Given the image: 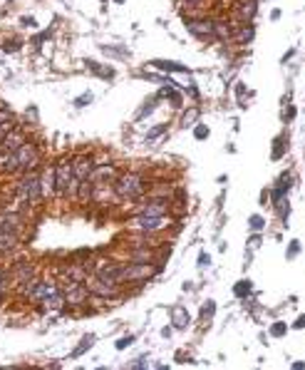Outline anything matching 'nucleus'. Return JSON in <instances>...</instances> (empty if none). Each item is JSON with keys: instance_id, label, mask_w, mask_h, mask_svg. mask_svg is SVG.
<instances>
[{"instance_id": "obj_1", "label": "nucleus", "mask_w": 305, "mask_h": 370, "mask_svg": "<svg viewBox=\"0 0 305 370\" xmlns=\"http://www.w3.org/2000/svg\"><path fill=\"white\" fill-rule=\"evenodd\" d=\"M156 274H159V266H152V261H147V264L132 261L129 266H122L117 284H142V281H149Z\"/></svg>"}, {"instance_id": "obj_2", "label": "nucleus", "mask_w": 305, "mask_h": 370, "mask_svg": "<svg viewBox=\"0 0 305 370\" xmlns=\"http://www.w3.org/2000/svg\"><path fill=\"white\" fill-rule=\"evenodd\" d=\"M114 192L119 199H139L144 194V182L137 174H122L114 184Z\"/></svg>"}, {"instance_id": "obj_3", "label": "nucleus", "mask_w": 305, "mask_h": 370, "mask_svg": "<svg viewBox=\"0 0 305 370\" xmlns=\"http://www.w3.org/2000/svg\"><path fill=\"white\" fill-rule=\"evenodd\" d=\"M17 196H20V202H25V204H37V202L42 199L40 176H37V174H32V172H27V174L22 176V182H20Z\"/></svg>"}, {"instance_id": "obj_4", "label": "nucleus", "mask_w": 305, "mask_h": 370, "mask_svg": "<svg viewBox=\"0 0 305 370\" xmlns=\"http://www.w3.org/2000/svg\"><path fill=\"white\" fill-rule=\"evenodd\" d=\"M70 182H72V162L60 159L55 164V196H67Z\"/></svg>"}, {"instance_id": "obj_5", "label": "nucleus", "mask_w": 305, "mask_h": 370, "mask_svg": "<svg viewBox=\"0 0 305 370\" xmlns=\"http://www.w3.org/2000/svg\"><path fill=\"white\" fill-rule=\"evenodd\" d=\"M84 286L92 296H99L104 300H112V298L119 296V286L117 284H107L102 278H84Z\"/></svg>"}, {"instance_id": "obj_6", "label": "nucleus", "mask_w": 305, "mask_h": 370, "mask_svg": "<svg viewBox=\"0 0 305 370\" xmlns=\"http://www.w3.org/2000/svg\"><path fill=\"white\" fill-rule=\"evenodd\" d=\"M15 159H17V169H32L37 162H40V156H37V147L32 144V142H25V144H20V147L15 149Z\"/></svg>"}, {"instance_id": "obj_7", "label": "nucleus", "mask_w": 305, "mask_h": 370, "mask_svg": "<svg viewBox=\"0 0 305 370\" xmlns=\"http://www.w3.org/2000/svg\"><path fill=\"white\" fill-rule=\"evenodd\" d=\"M87 296H89V291H87L84 281H72L62 291V298H65L67 306H82V303H87Z\"/></svg>"}, {"instance_id": "obj_8", "label": "nucleus", "mask_w": 305, "mask_h": 370, "mask_svg": "<svg viewBox=\"0 0 305 370\" xmlns=\"http://www.w3.org/2000/svg\"><path fill=\"white\" fill-rule=\"evenodd\" d=\"M186 30L194 35V38H201V40H211L214 38V20L209 18H199V20H189L186 22Z\"/></svg>"}, {"instance_id": "obj_9", "label": "nucleus", "mask_w": 305, "mask_h": 370, "mask_svg": "<svg viewBox=\"0 0 305 370\" xmlns=\"http://www.w3.org/2000/svg\"><path fill=\"white\" fill-rule=\"evenodd\" d=\"M60 288H57V284L55 281H37L32 288H30V294L27 298L32 300V303H42L47 296H52V294H57Z\"/></svg>"}, {"instance_id": "obj_10", "label": "nucleus", "mask_w": 305, "mask_h": 370, "mask_svg": "<svg viewBox=\"0 0 305 370\" xmlns=\"http://www.w3.org/2000/svg\"><path fill=\"white\" fill-rule=\"evenodd\" d=\"M134 226L142 228V231H159V228L169 226V216L166 214H159V216H144V214H139L134 219Z\"/></svg>"}, {"instance_id": "obj_11", "label": "nucleus", "mask_w": 305, "mask_h": 370, "mask_svg": "<svg viewBox=\"0 0 305 370\" xmlns=\"http://www.w3.org/2000/svg\"><path fill=\"white\" fill-rule=\"evenodd\" d=\"M92 166H94V162H92L89 156H77L75 162H72V176H75L77 182L87 179L89 172H92Z\"/></svg>"}, {"instance_id": "obj_12", "label": "nucleus", "mask_w": 305, "mask_h": 370, "mask_svg": "<svg viewBox=\"0 0 305 370\" xmlns=\"http://www.w3.org/2000/svg\"><path fill=\"white\" fill-rule=\"evenodd\" d=\"M256 10H258V0H243V2L236 8V18H238L241 22H251L253 15H256Z\"/></svg>"}, {"instance_id": "obj_13", "label": "nucleus", "mask_w": 305, "mask_h": 370, "mask_svg": "<svg viewBox=\"0 0 305 370\" xmlns=\"http://www.w3.org/2000/svg\"><path fill=\"white\" fill-rule=\"evenodd\" d=\"M114 176V166H109V164H104V166H92V172H89V182L92 184H104V179H112Z\"/></svg>"}, {"instance_id": "obj_14", "label": "nucleus", "mask_w": 305, "mask_h": 370, "mask_svg": "<svg viewBox=\"0 0 305 370\" xmlns=\"http://www.w3.org/2000/svg\"><path fill=\"white\" fill-rule=\"evenodd\" d=\"M166 199H152L149 204H144L142 209H139V214H144V216H159V214H166Z\"/></svg>"}, {"instance_id": "obj_15", "label": "nucleus", "mask_w": 305, "mask_h": 370, "mask_svg": "<svg viewBox=\"0 0 305 370\" xmlns=\"http://www.w3.org/2000/svg\"><path fill=\"white\" fill-rule=\"evenodd\" d=\"M40 189H42V196H55V166L40 176Z\"/></svg>"}, {"instance_id": "obj_16", "label": "nucleus", "mask_w": 305, "mask_h": 370, "mask_svg": "<svg viewBox=\"0 0 305 370\" xmlns=\"http://www.w3.org/2000/svg\"><path fill=\"white\" fill-rule=\"evenodd\" d=\"M171 323H174V328H179V330L191 323V318H189V313H186L184 306H174V308H171Z\"/></svg>"}, {"instance_id": "obj_17", "label": "nucleus", "mask_w": 305, "mask_h": 370, "mask_svg": "<svg viewBox=\"0 0 305 370\" xmlns=\"http://www.w3.org/2000/svg\"><path fill=\"white\" fill-rule=\"evenodd\" d=\"M15 246H17V234H15V231H5V228H0V254L12 251Z\"/></svg>"}, {"instance_id": "obj_18", "label": "nucleus", "mask_w": 305, "mask_h": 370, "mask_svg": "<svg viewBox=\"0 0 305 370\" xmlns=\"http://www.w3.org/2000/svg\"><path fill=\"white\" fill-rule=\"evenodd\" d=\"M152 68L154 70H161V72H189L186 65H181V62H169V60H154Z\"/></svg>"}, {"instance_id": "obj_19", "label": "nucleus", "mask_w": 305, "mask_h": 370, "mask_svg": "<svg viewBox=\"0 0 305 370\" xmlns=\"http://www.w3.org/2000/svg\"><path fill=\"white\" fill-rule=\"evenodd\" d=\"M288 189H291V174H283V176L278 179V184H276V189H273V194H271V199H273V204H276L278 199H283V196L288 194Z\"/></svg>"}, {"instance_id": "obj_20", "label": "nucleus", "mask_w": 305, "mask_h": 370, "mask_svg": "<svg viewBox=\"0 0 305 370\" xmlns=\"http://www.w3.org/2000/svg\"><path fill=\"white\" fill-rule=\"evenodd\" d=\"M32 274H35V268H32V266H30L27 261H20V264L15 266V276H12V278H15L17 284H22V281L32 278Z\"/></svg>"}, {"instance_id": "obj_21", "label": "nucleus", "mask_w": 305, "mask_h": 370, "mask_svg": "<svg viewBox=\"0 0 305 370\" xmlns=\"http://www.w3.org/2000/svg\"><path fill=\"white\" fill-rule=\"evenodd\" d=\"M119 271H122V266L119 264H114V266H107V268H102L99 274H97V278H102V281H107V284H117V278H119ZM119 286V284H117Z\"/></svg>"}, {"instance_id": "obj_22", "label": "nucleus", "mask_w": 305, "mask_h": 370, "mask_svg": "<svg viewBox=\"0 0 305 370\" xmlns=\"http://www.w3.org/2000/svg\"><path fill=\"white\" fill-rule=\"evenodd\" d=\"M2 144H5L7 152H15L20 144H25V137H22L20 132H7V134H5V140H2Z\"/></svg>"}, {"instance_id": "obj_23", "label": "nucleus", "mask_w": 305, "mask_h": 370, "mask_svg": "<svg viewBox=\"0 0 305 370\" xmlns=\"http://www.w3.org/2000/svg\"><path fill=\"white\" fill-rule=\"evenodd\" d=\"M0 169H2V172H17L15 152H5V154H0Z\"/></svg>"}, {"instance_id": "obj_24", "label": "nucleus", "mask_w": 305, "mask_h": 370, "mask_svg": "<svg viewBox=\"0 0 305 370\" xmlns=\"http://www.w3.org/2000/svg\"><path fill=\"white\" fill-rule=\"evenodd\" d=\"M159 97H166V100H171V104H176V107L181 104V94H179V92H176L171 84H166V87L159 92Z\"/></svg>"}, {"instance_id": "obj_25", "label": "nucleus", "mask_w": 305, "mask_h": 370, "mask_svg": "<svg viewBox=\"0 0 305 370\" xmlns=\"http://www.w3.org/2000/svg\"><path fill=\"white\" fill-rule=\"evenodd\" d=\"M0 228L15 231V228H17V216H15V214H0Z\"/></svg>"}, {"instance_id": "obj_26", "label": "nucleus", "mask_w": 305, "mask_h": 370, "mask_svg": "<svg viewBox=\"0 0 305 370\" xmlns=\"http://www.w3.org/2000/svg\"><path fill=\"white\" fill-rule=\"evenodd\" d=\"M92 346H94V336H84V338H82V343H79L75 350H72V358H79V356H82L84 350H89Z\"/></svg>"}, {"instance_id": "obj_27", "label": "nucleus", "mask_w": 305, "mask_h": 370, "mask_svg": "<svg viewBox=\"0 0 305 370\" xmlns=\"http://www.w3.org/2000/svg\"><path fill=\"white\" fill-rule=\"evenodd\" d=\"M231 35H233V32H231V28H229V25H224V22H216V20H214V38L229 40Z\"/></svg>"}, {"instance_id": "obj_28", "label": "nucleus", "mask_w": 305, "mask_h": 370, "mask_svg": "<svg viewBox=\"0 0 305 370\" xmlns=\"http://www.w3.org/2000/svg\"><path fill=\"white\" fill-rule=\"evenodd\" d=\"M233 294L238 298H246L251 294V281H248V278H246V281H238V284L233 286Z\"/></svg>"}, {"instance_id": "obj_29", "label": "nucleus", "mask_w": 305, "mask_h": 370, "mask_svg": "<svg viewBox=\"0 0 305 370\" xmlns=\"http://www.w3.org/2000/svg\"><path fill=\"white\" fill-rule=\"evenodd\" d=\"M87 68L92 70V72H97V74H102V77H114V70H109V68H99L94 60H87Z\"/></svg>"}, {"instance_id": "obj_30", "label": "nucleus", "mask_w": 305, "mask_h": 370, "mask_svg": "<svg viewBox=\"0 0 305 370\" xmlns=\"http://www.w3.org/2000/svg\"><path fill=\"white\" fill-rule=\"evenodd\" d=\"M214 310H216V303H214V300H209V303L201 308V320H204V323H209V320L214 318Z\"/></svg>"}, {"instance_id": "obj_31", "label": "nucleus", "mask_w": 305, "mask_h": 370, "mask_svg": "<svg viewBox=\"0 0 305 370\" xmlns=\"http://www.w3.org/2000/svg\"><path fill=\"white\" fill-rule=\"evenodd\" d=\"M67 276H70L72 281H84V278H87V271L79 268V266H70V268H67Z\"/></svg>"}, {"instance_id": "obj_32", "label": "nucleus", "mask_w": 305, "mask_h": 370, "mask_svg": "<svg viewBox=\"0 0 305 370\" xmlns=\"http://www.w3.org/2000/svg\"><path fill=\"white\" fill-rule=\"evenodd\" d=\"M196 120H199V110L194 107V110H189V112H186V114L181 117V124H184V127H191V124H194Z\"/></svg>"}, {"instance_id": "obj_33", "label": "nucleus", "mask_w": 305, "mask_h": 370, "mask_svg": "<svg viewBox=\"0 0 305 370\" xmlns=\"http://www.w3.org/2000/svg\"><path fill=\"white\" fill-rule=\"evenodd\" d=\"M132 261H137V264H147V261H152V254H149L147 248H139V251L132 254Z\"/></svg>"}, {"instance_id": "obj_34", "label": "nucleus", "mask_w": 305, "mask_h": 370, "mask_svg": "<svg viewBox=\"0 0 305 370\" xmlns=\"http://www.w3.org/2000/svg\"><path fill=\"white\" fill-rule=\"evenodd\" d=\"M286 333H288V326H286V323L278 320V323L271 326V336H273V338H281V336H286Z\"/></svg>"}, {"instance_id": "obj_35", "label": "nucleus", "mask_w": 305, "mask_h": 370, "mask_svg": "<svg viewBox=\"0 0 305 370\" xmlns=\"http://www.w3.org/2000/svg\"><path fill=\"white\" fill-rule=\"evenodd\" d=\"M166 130H169L166 124H159V127H154V130H149V132H147V142H154V140H156L159 134H164Z\"/></svg>"}, {"instance_id": "obj_36", "label": "nucleus", "mask_w": 305, "mask_h": 370, "mask_svg": "<svg viewBox=\"0 0 305 370\" xmlns=\"http://www.w3.org/2000/svg\"><path fill=\"white\" fill-rule=\"evenodd\" d=\"M154 107H156V97H152V100H149V104H144V107H142V110L137 112V120H142L144 114H152Z\"/></svg>"}, {"instance_id": "obj_37", "label": "nucleus", "mask_w": 305, "mask_h": 370, "mask_svg": "<svg viewBox=\"0 0 305 370\" xmlns=\"http://www.w3.org/2000/svg\"><path fill=\"white\" fill-rule=\"evenodd\" d=\"M248 224H251V228H253V231H261V228L266 226V222H263V216H258V214H253V216L248 219Z\"/></svg>"}, {"instance_id": "obj_38", "label": "nucleus", "mask_w": 305, "mask_h": 370, "mask_svg": "<svg viewBox=\"0 0 305 370\" xmlns=\"http://www.w3.org/2000/svg\"><path fill=\"white\" fill-rule=\"evenodd\" d=\"M132 343H134V336H124V338L117 340V350H124V348H129Z\"/></svg>"}, {"instance_id": "obj_39", "label": "nucleus", "mask_w": 305, "mask_h": 370, "mask_svg": "<svg viewBox=\"0 0 305 370\" xmlns=\"http://www.w3.org/2000/svg\"><path fill=\"white\" fill-rule=\"evenodd\" d=\"M92 102V92H87V94H79L75 100V107H87Z\"/></svg>"}, {"instance_id": "obj_40", "label": "nucleus", "mask_w": 305, "mask_h": 370, "mask_svg": "<svg viewBox=\"0 0 305 370\" xmlns=\"http://www.w3.org/2000/svg\"><path fill=\"white\" fill-rule=\"evenodd\" d=\"M238 40H241V42H251V40H253V28H248V30L243 28L241 35H238Z\"/></svg>"}, {"instance_id": "obj_41", "label": "nucleus", "mask_w": 305, "mask_h": 370, "mask_svg": "<svg viewBox=\"0 0 305 370\" xmlns=\"http://www.w3.org/2000/svg\"><path fill=\"white\" fill-rule=\"evenodd\" d=\"M194 137H196V140H206V137H209V127L199 124V127L194 130Z\"/></svg>"}, {"instance_id": "obj_42", "label": "nucleus", "mask_w": 305, "mask_h": 370, "mask_svg": "<svg viewBox=\"0 0 305 370\" xmlns=\"http://www.w3.org/2000/svg\"><path fill=\"white\" fill-rule=\"evenodd\" d=\"M248 241H251V244H248V246H251V251H256V248L261 246V236H258V234H253Z\"/></svg>"}, {"instance_id": "obj_43", "label": "nucleus", "mask_w": 305, "mask_h": 370, "mask_svg": "<svg viewBox=\"0 0 305 370\" xmlns=\"http://www.w3.org/2000/svg\"><path fill=\"white\" fill-rule=\"evenodd\" d=\"M298 251H301V244H298V241H293V244H291V248H288V258H293Z\"/></svg>"}, {"instance_id": "obj_44", "label": "nucleus", "mask_w": 305, "mask_h": 370, "mask_svg": "<svg viewBox=\"0 0 305 370\" xmlns=\"http://www.w3.org/2000/svg\"><path fill=\"white\" fill-rule=\"evenodd\" d=\"M127 368H147V358H137L134 363H129Z\"/></svg>"}, {"instance_id": "obj_45", "label": "nucleus", "mask_w": 305, "mask_h": 370, "mask_svg": "<svg viewBox=\"0 0 305 370\" xmlns=\"http://www.w3.org/2000/svg\"><path fill=\"white\" fill-rule=\"evenodd\" d=\"M281 154H283V140H276V149H273V156L278 159Z\"/></svg>"}, {"instance_id": "obj_46", "label": "nucleus", "mask_w": 305, "mask_h": 370, "mask_svg": "<svg viewBox=\"0 0 305 370\" xmlns=\"http://www.w3.org/2000/svg\"><path fill=\"white\" fill-rule=\"evenodd\" d=\"M209 264H211V256H209V254H201V256H199V266L204 268V266H209Z\"/></svg>"}, {"instance_id": "obj_47", "label": "nucleus", "mask_w": 305, "mask_h": 370, "mask_svg": "<svg viewBox=\"0 0 305 370\" xmlns=\"http://www.w3.org/2000/svg\"><path fill=\"white\" fill-rule=\"evenodd\" d=\"M7 122H10V112H5V110H2V112H0V127H2V124H7Z\"/></svg>"}, {"instance_id": "obj_48", "label": "nucleus", "mask_w": 305, "mask_h": 370, "mask_svg": "<svg viewBox=\"0 0 305 370\" xmlns=\"http://www.w3.org/2000/svg\"><path fill=\"white\" fill-rule=\"evenodd\" d=\"M22 25H27V28H35L37 22H35V18H22Z\"/></svg>"}, {"instance_id": "obj_49", "label": "nucleus", "mask_w": 305, "mask_h": 370, "mask_svg": "<svg viewBox=\"0 0 305 370\" xmlns=\"http://www.w3.org/2000/svg\"><path fill=\"white\" fill-rule=\"evenodd\" d=\"M7 281V271L5 268H0V284H5Z\"/></svg>"}, {"instance_id": "obj_50", "label": "nucleus", "mask_w": 305, "mask_h": 370, "mask_svg": "<svg viewBox=\"0 0 305 370\" xmlns=\"http://www.w3.org/2000/svg\"><path fill=\"white\" fill-rule=\"evenodd\" d=\"M186 2H189V5H199L201 0H186Z\"/></svg>"}, {"instance_id": "obj_51", "label": "nucleus", "mask_w": 305, "mask_h": 370, "mask_svg": "<svg viewBox=\"0 0 305 370\" xmlns=\"http://www.w3.org/2000/svg\"><path fill=\"white\" fill-rule=\"evenodd\" d=\"M2 291H5V284H0V296H2Z\"/></svg>"}, {"instance_id": "obj_52", "label": "nucleus", "mask_w": 305, "mask_h": 370, "mask_svg": "<svg viewBox=\"0 0 305 370\" xmlns=\"http://www.w3.org/2000/svg\"><path fill=\"white\" fill-rule=\"evenodd\" d=\"M114 2H124V0H114Z\"/></svg>"}]
</instances>
